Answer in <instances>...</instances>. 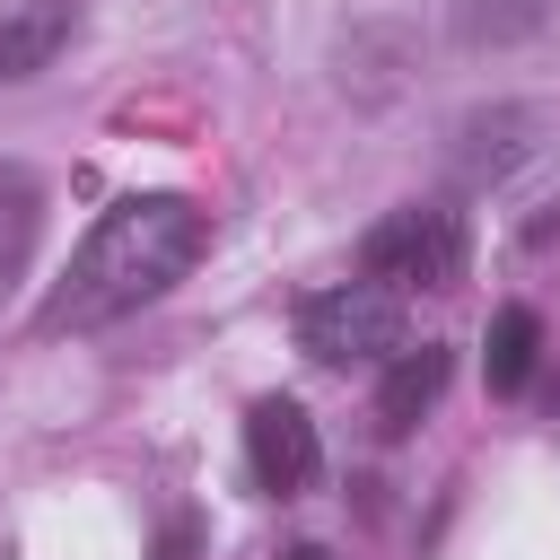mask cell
Returning <instances> with one entry per match:
<instances>
[{
  "mask_svg": "<svg viewBox=\"0 0 560 560\" xmlns=\"http://www.w3.org/2000/svg\"><path fill=\"white\" fill-rule=\"evenodd\" d=\"M210 245V219L184 201V192H122L70 254V271L52 280L35 332H105L122 324L131 306L166 298Z\"/></svg>",
  "mask_w": 560,
  "mask_h": 560,
  "instance_id": "1",
  "label": "cell"
},
{
  "mask_svg": "<svg viewBox=\"0 0 560 560\" xmlns=\"http://www.w3.org/2000/svg\"><path fill=\"white\" fill-rule=\"evenodd\" d=\"M298 350L315 368H368V359H394L402 350V289L385 280H341V289H315L298 306Z\"/></svg>",
  "mask_w": 560,
  "mask_h": 560,
  "instance_id": "2",
  "label": "cell"
},
{
  "mask_svg": "<svg viewBox=\"0 0 560 560\" xmlns=\"http://www.w3.org/2000/svg\"><path fill=\"white\" fill-rule=\"evenodd\" d=\"M359 271L385 289H455L464 280V219L446 201H402L394 219L368 228Z\"/></svg>",
  "mask_w": 560,
  "mask_h": 560,
  "instance_id": "3",
  "label": "cell"
},
{
  "mask_svg": "<svg viewBox=\"0 0 560 560\" xmlns=\"http://www.w3.org/2000/svg\"><path fill=\"white\" fill-rule=\"evenodd\" d=\"M245 464H254V481H262L271 499H298V490H315V472H324V438H315L306 402H289V394H262V402L245 411Z\"/></svg>",
  "mask_w": 560,
  "mask_h": 560,
  "instance_id": "4",
  "label": "cell"
},
{
  "mask_svg": "<svg viewBox=\"0 0 560 560\" xmlns=\"http://www.w3.org/2000/svg\"><path fill=\"white\" fill-rule=\"evenodd\" d=\"M534 149H542V114H534V105H490V114H464V122H455V166H464V184H508Z\"/></svg>",
  "mask_w": 560,
  "mask_h": 560,
  "instance_id": "5",
  "label": "cell"
},
{
  "mask_svg": "<svg viewBox=\"0 0 560 560\" xmlns=\"http://www.w3.org/2000/svg\"><path fill=\"white\" fill-rule=\"evenodd\" d=\"M446 368H455V350H446V341L394 350V368H385V385H376V438H411V429H420V411L446 394Z\"/></svg>",
  "mask_w": 560,
  "mask_h": 560,
  "instance_id": "6",
  "label": "cell"
},
{
  "mask_svg": "<svg viewBox=\"0 0 560 560\" xmlns=\"http://www.w3.org/2000/svg\"><path fill=\"white\" fill-rule=\"evenodd\" d=\"M70 26H79V0H18V9H0V88L52 70Z\"/></svg>",
  "mask_w": 560,
  "mask_h": 560,
  "instance_id": "7",
  "label": "cell"
},
{
  "mask_svg": "<svg viewBox=\"0 0 560 560\" xmlns=\"http://www.w3.org/2000/svg\"><path fill=\"white\" fill-rule=\"evenodd\" d=\"M446 26L464 52H508L551 26V0H446Z\"/></svg>",
  "mask_w": 560,
  "mask_h": 560,
  "instance_id": "8",
  "label": "cell"
},
{
  "mask_svg": "<svg viewBox=\"0 0 560 560\" xmlns=\"http://www.w3.org/2000/svg\"><path fill=\"white\" fill-rule=\"evenodd\" d=\"M534 350H542V324H534V306H499V315H490V350H481V368H490V394H525V376H534Z\"/></svg>",
  "mask_w": 560,
  "mask_h": 560,
  "instance_id": "9",
  "label": "cell"
},
{
  "mask_svg": "<svg viewBox=\"0 0 560 560\" xmlns=\"http://www.w3.org/2000/svg\"><path fill=\"white\" fill-rule=\"evenodd\" d=\"M26 245H35V184H26L18 166H0V289H9V271L26 262Z\"/></svg>",
  "mask_w": 560,
  "mask_h": 560,
  "instance_id": "10",
  "label": "cell"
},
{
  "mask_svg": "<svg viewBox=\"0 0 560 560\" xmlns=\"http://www.w3.org/2000/svg\"><path fill=\"white\" fill-rule=\"evenodd\" d=\"M158 560H192V525H166V542H158Z\"/></svg>",
  "mask_w": 560,
  "mask_h": 560,
  "instance_id": "11",
  "label": "cell"
},
{
  "mask_svg": "<svg viewBox=\"0 0 560 560\" xmlns=\"http://www.w3.org/2000/svg\"><path fill=\"white\" fill-rule=\"evenodd\" d=\"M280 560H324V542H289V551H280Z\"/></svg>",
  "mask_w": 560,
  "mask_h": 560,
  "instance_id": "12",
  "label": "cell"
}]
</instances>
